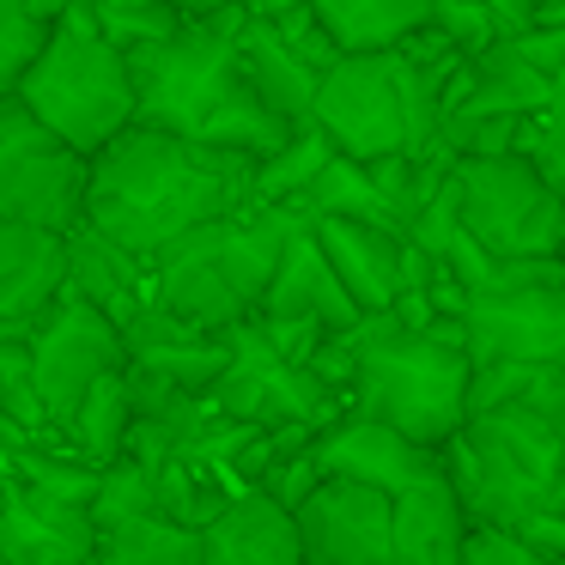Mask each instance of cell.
<instances>
[{
	"label": "cell",
	"mask_w": 565,
	"mask_h": 565,
	"mask_svg": "<svg viewBox=\"0 0 565 565\" xmlns=\"http://www.w3.org/2000/svg\"><path fill=\"white\" fill-rule=\"evenodd\" d=\"M0 426H19V431H43L38 390H31V347L19 334H0Z\"/></svg>",
	"instance_id": "obj_28"
},
{
	"label": "cell",
	"mask_w": 565,
	"mask_h": 565,
	"mask_svg": "<svg viewBox=\"0 0 565 565\" xmlns=\"http://www.w3.org/2000/svg\"><path fill=\"white\" fill-rule=\"evenodd\" d=\"M92 565H207L201 559V529H183L171 516H128L98 529Z\"/></svg>",
	"instance_id": "obj_23"
},
{
	"label": "cell",
	"mask_w": 565,
	"mask_h": 565,
	"mask_svg": "<svg viewBox=\"0 0 565 565\" xmlns=\"http://www.w3.org/2000/svg\"><path fill=\"white\" fill-rule=\"evenodd\" d=\"M468 365H565V268L462 298Z\"/></svg>",
	"instance_id": "obj_10"
},
{
	"label": "cell",
	"mask_w": 565,
	"mask_h": 565,
	"mask_svg": "<svg viewBox=\"0 0 565 565\" xmlns=\"http://www.w3.org/2000/svg\"><path fill=\"white\" fill-rule=\"evenodd\" d=\"M329 159H334V147L317 135V128H310V122L292 128L286 147L268 152V159L256 164V177H249V207H292V201L322 177V164H329Z\"/></svg>",
	"instance_id": "obj_25"
},
{
	"label": "cell",
	"mask_w": 565,
	"mask_h": 565,
	"mask_svg": "<svg viewBox=\"0 0 565 565\" xmlns=\"http://www.w3.org/2000/svg\"><path fill=\"white\" fill-rule=\"evenodd\" d=\"M274 31H280V43L310 67V74H329V67L341 62V50H334V38L322 31V19H317V7H310V0H305V7H292L286 19H274Z\"/></svg>",
	"instance_id": "obj_31"
},
{
	"label": "cell",
	"mask_w": 565,
	"mask_h": 565,
	"mask_svg": "<svg viewBox=\"0 0 565 565\" xmlns=\"http://www.w3.org/2000/svg\"><path fill=\"white\" fill-rule=\"evenodd\" d=\"M67 152L98 159L116 135L135 128V79H128V55L98 38L86 7L55 19L43 38L31 74L13 92Z\"/></svg>",
	"instance_id": "obj_5"
},
{
	"label": "cell",
	"mask_w": 565,
	"mask_h": 565,
	"mask_svg": "<svg viewBox=\"0 0 565 565\" xmlns=\"http://www.w3.org/2000/svg\"><path fill=\"white\" fill-rule=\"evenodd\" d=\"M516 159L535 164V177L565 201V122L559 116H529L523 135H516Z\"/></svg>",
	"instance_id": "obj_30"
},
{
	"label": "cell",
	"mask_w": 565,
	"mask_h": 565,
	"mask_svg": "<svg viewBox=\"0 0 565 565\" xmlns=\"http://www.w3.org/2000/svg\"><path fill=\"white\" fill-rule=\"evenodd\" d=\"M450 201H456V225L492 262H553V249H559L565 201L516 152H504V159H456Z\"/></svg>",
	"instance_id": "obj_7"
},
{
	"label": "cell",
	"mask_w": 565,
	"mask_h": 565,
	"mask_svg": "<svg viewBox=\"0 0 565 565\" xmlns=\"http://www.w3.org/2000/svg\"><path fill=\"white\" fill-rule=\"evenodd\" d=\"M341 55H390L431 25V0H310Z\"/></svg>",
	"instance_id": "obj_20"
},
{
	"label": "cell",
	"mask_w": 565,
	"mask_h": 565,
	"mask_svg": "<svg viewBox=\"0 0 565 565\" xmlns=\"http://www.w3.org/2000/svg\"><path fill=\"white\" fill-rule=\"evenodd\" d=\"M92 553L98 529L79 504H55L25 487L0 504V565H92Z\"/></svg>",
	"instance_id": "obj_15"
},
{
	"label": "cell",
	"mask_w": 565,
	"mask_h": 565,
	"mask_svg": "<svg viewBox=\"0 0 565 565\" xmlns=\"http://www.w3.org/2000/svg\"><path fill=\"white\" fill-rule=\"evenodd\" d=\"M310 237L359 317H390L402 298V232L359 220H310Z\"/></svg>",
	"instance_id": "obj_14"
},
{
	"label": "cell",
	"mask_w": 565,
	"mask_h": 565,
	"mask_svg": "<svg viewBox=\"0 0 565 565\" xmlns=\"http://www.w3.org/2000/svg\"><path fill=\"white\" fill-rule=\"evenodd\" d=\"M62 431L74 438V456H79L86 468L122 462L128 431H135V390H128V371H116V377L92 383L86 402L74 407V419H67Z\"/></svg>",
	"instance_id": "obj_22"
},
{
	"label": "cell",
	"mask_w": 565,
	"mask_h": 565,
	"mask_svg": "<svg viewBox=\"0 0 565 565\" xmlns=\"http://www.w3.org/2000/svg\"><path fill=\"white\" fill-rule=\"evenodd\" d=\"M492 13V25H499V38H523V31H535L541 19V0H480Z\"/></svg>",
	"instance_id": "obj_35"
},
{
	"label": "cell",
	"mask_w": 565,
	"mask_h": 565,
	"mask_svg": "<svg viewBox=\"0 0 565 565\" xmlns=\"http://www.w3.org/2000/svg\"><path fill=\"white\" fill-rule=\"evenodd\" d=\"M553 262L565 268V213H559V249H553Z\"/></svg>",
	"instance_id": "obj_40"
},
{
	"label": "cell",
	"mask_w": 565,
	"mask_h": 565,
	"mask_svg": "<svg viewBox=\"0 0 565 565\" xmlns=\"http://www.w3.org/2000/svg\"><path fill=\"white\" fill-rule=\"evenodd\" d=\"M431 31H438L462 62H480V55L499 43V25H492V13L480 0H431Z\"/></svg>",
	"instance_id": "obj_29"
},
{
	"label": "cell",
	"mask_w": 565,
	"mask_h": 565,
	"mask_svg": "<svg viewBox=\"0 0 565 565\" xmlns=\"http://www.w3.org/2000/svg\"><path fill=\"white\" fill-rule=\"evenodd\" d=\"M62 244H67V292L104 310L116 329H128L152 298V268L128 249H116L110 237H98L92 225H74Z\"/></svg>",
	"instance_id": "obj_18"
},
{
	"label": "cell",
	"mask_w": 565,
	"mask_h": 565,
	"mask_svg": "<svg viewBox=\"0 0 565 565\" xmlns=\"http://www.w3.org/2000/svg\"><path fill=\"white\" fill-rule=\"evenodd\" d=\"M256 322H280V329H310L322 334V341H334V334L359 329V310L353 298L341 292V280L329 274V262H322L317 237H310V225H298L292 244H286L280 268H274L268 292H262V310Z\"/></svg>",
	"instance_id": "obj_13"
},
{
	"label": "cell",
	"mask_w": 565,
	"mask_h": 565,
	"mask_svg": "<svg viewBox=\"0 0 565 565\" xmlns=\"http://www.w3.org/2000/svg\"><path fill=\"white\" fill-rule=\"evenodd\" d=\"M67 286V244L50 232L0 220V334L25 341L43 322V310Z\"/></svg>",
	"instance_id": "obj_16"
},
{
	"label": "cell",
	"mask_w": 565,
	"mask_h": 565,
	"mask_svg": "<svg viewBox=\"0 0 565 565\" xmlns=\"http://www.w3.org/2000/svg\"><path fill=\"white\" fill-rule=\"evenodd\" d=\"M249 177H256V159L189 147V140L135 122L92 159L79 225H92L98 237H110L116 249H128L152 268L189 232L244 213Z\"/></svg>",
	"instance_id": "obj_1"
},
{
	"label": "cell",
	"mask_w": 565,
	"mask_h": 565,
	"mask_svg": "<svg viewBox=\"0 0 565 565\" xmlns=\"http://www.w3.org/2000/svg\"><path fill=\"white\" fill-rule=\"evenodd\" d=\"M511 535L523 541L529 553H541V559H565V516L559 511H535L529 523H516Z\"/></svg>",
	"instance_id": "obj_34"
},
{
	"label": "cell",
	"mask_w": 565,
	"mask_h": 565,
	"mask_svg": "<svg viewBox=\"0 0 565 565\" xmlns=\"http://www.w3.org/2000/svg\"><path fill=\"white\" fill-rule=\"evenodd\" d=\"M292 207H244L171 244L152 262V305L189 322L195 334H232L262 310L274 268L298 232Z\"/></svg>",
	"instance_id": "obj_4"
},
{
	"label": "cell",
	"mask_w": 565,
	"mask_h": 565,
	"mask_svg": "<svg viewBox=\"0 0 565 565\" xmlns=\"http://www.w3.org/2000/svg\"><path fill=\"white\" fill-rule=\"evenodd\" d=\"M565 475V426L504 407V414L462 419L444 444V480L462 499L468 523L480 529H516L547 504L553 480Z\"/></svg>",
	"instance_id": "obj_6"
},
{
	"label": "cell",
	"mask_w": 565,
	"mask_h": 565,
	"mask_svg": "<svg viewBox=\"0 0 565 565\" xmlns=\"http://www.w3.org/2000/svg\"><path fill=\"white\" fill-rule=\"evenodd\" d=\"M31 347V390H38V407L50 419V431H62L74 419V407L86 402L92 383L128 371V347H122V329H116L104 310H92L86 298H74L62 286L43 322L25 334Z\"/></svg>",
	"instance_id": "obj_9"
},
{
	"label": "cell",
	"mask_w": 565,
	"mask_h": 565,
	"mask_svg": "<svg viewBox=\"0 0 565 565\" xmlns=\"http://www.w3.org/2000/svg\"><path fill=\"white\" fill-rule=\"evenodd\" d=\"M535 565H565V559H541V553H535Z\"/></svg>",
	"instance_id": "obj_41"
},
{
	"label": "cell",
	"mask_w": 565,
	"mask_h": 565,
	"mask_svg": "<svg viewBox=\"0 0 565 565\" xmlns=\"http://www.w3.org/2000/svg\"><path fill=\"white\" fill-rule=\"evenodd\" d=\"M201 559L207 565H305L298 523L268 492H237L201 523Z\"/></svg>",
	"instance_id": "obj_17"
},
{
	"label": "cell",
	"mask_w": 565,
	"mask_h": 565,
	"mask_svg": "<svg viewBox=\"0 0 565 565\" xmlns=\"http://www.w3.org/2000/svg\"><path fill=\"white\" fill-rule=\"evenodd\" d=\"M456 565H535V553L511 535V529H480L468 523L462 547H456Z\"/></svg>",
	"instance_id": "obj_32"
},
{
	"label": "cell",
	"mask_w": 565,
	"mask_h": 565,
	"mask_svg": "<svg viewBox=\"0 0 565 565\" xmlns=\"http://www.w3.org/2000/svg\"><path fill=\"white\" fill-rule=\"evenodd\" d=\"M535 25H559L565 31V0H541V19Z\"/></svg>",
	"instance_id": "obj_38"
},
{
	"label": "cell",
	"mask_w": 565,
	"mask_h": 565,
	"mask_svg": "<svg viewBox=\"0 0 565 565\" xmlns=\"http://www.w3.org/2000/svg\"><path fill=\"white\" fill-rule=\"evenodd\" d=\"M511 43H516V55H523L541 79H553L565 67V31L559 25H535V31H523V38H511Z\"/></svg>",
	"instance_id": "obj_33"
},
{
	"label": "cell",
	"mask_w": 565,
	"mask_h": 565,
	"mask_svg": "<svg viewBox=\"0 0 565 565\" xmlns=\"http://www.w3.org/2000/svg\"><path fill=\"white\" fill-rule=\"evenodd\" d=\"M237 25H244V7H225L220 19L183 25L177 38L128 55L135 122L207 152H237V159H256V164L268 152H280L292 128L274 122L249 92L244 67H237Z\"/></svg>",
	"instance_id": "obj_2"
},
{
	"label": "cell",
	"mask_w": 565,
	"mask_h": 565,
	"mask_svg": "<svg viewBox=\"0 0 565 565\" xmlns=\"http://www.w3.org/2000/svg\"><path fill=\"white\" fill-rule=\"evenodd\" d=\"M92 159L67 152L19 98H0V220L67 237L86 213Z\"/></svg>",
	"instance_id": "obj_8"
},
{
	"label": "cell",
	"mask_w": 565,
	"mask_h": 565,
	"mask_svg": "<svg viewBox=\"0 0 565 565\" xmlns=\"http://www.w3.org/2000/svg\"><path fill=\"white\" fill-rule=\"evenodd\" d=\"M547 116H559V122H565V67L547 79Z\"/></svg>",
	"instance_id": "obj_37"
},
{
	"label": "cell",
	"mask_w": 565,
	"mask_h": 565,
	"mask_svg": "<svg viewBox=\"0 0 565 565\" xmlns=\"http://www.w3.org/2000/svg\"><path fill=\"white\" fill-rule=\"evenodd\" d=\"M329 353H341L347 395H353L359 419H377V426L426 444V450H444L462 431L468 353L456 317L431 322V329H402L395 317H365L359 329L334 334Z\"/></svg>",
	"instance_id": "obj_3"
},
{
	"label": "cell",
	"mask_w": 565,
	"mask_h": 565,
	"mask_svg": "<svg viewBox=\"0 0 565 565\" xmlns=\"http://www.w3.org/2000/svg\"><path fill=\"white\" fill-rule=\"evenodd\" d=\"M25 7L43 19V25H55V19H67L74 7H86V0H25Z\"/></svg>",
	"instance_id": "obj_36"
},
{
	"label": "cell",
	"mask_w": 565,
	"mask_h": 565,
	"mask_svg": "<svg viewBox=\"0 0 565 565\" xmlns=\"http://www.w3.org/2000/svg\"><path fill=\"white\" fill-rule=\"evenodd\" d=\"M292 213L305 225L310 220H359V225H383V232H395V213H390V201L377 195V183L365 177V164L341 159V152H334V159L322 164L317 183L292 201Z\"/></svg>",
	"instance_id": "obj_24"
},
{
	"label": "cell",
	"mask_w": 565,
	"mask_h": 565,
	"mask_svg": "<svg viewBox=\"0 0 565 565\" xmlns=\"http://www.w3.org/2000/svg\"><path fill=\"white\" fill-rule=\"evenodd\" d=\"M237 67H244L249 92H256V104L274 116V122H286V128L310 122V104H317V79L322 74H310V67L286 50L280 31H274L268 19L244 13V25H237Z\"/></svg>",
	"instance_id": "obj_19"
},
{
	"label": "cell",
	"mask_w": 565,
	"mask_h": 565,
	"mask_svg": "<svg viewBox=\"0 0 565 565\" xmlns=\"http://www.w3.org/2000/svg\"><path fill=\"white\" fill-rule=\"evenodd\" d=\"M86 19L98 25V38L122 55L183 31V13H177L171 0H86Z\"/></svg>",
	"instance_id": "obj_26"
},
{
	"label": "cell",
	"mask_w": 565,
	"mask_h": 565,
	"mask_svg": "<svg viewBox=\"0 0 565 565\" xmlns=\"http://www.w3.org/2000/svg\"><path fill=\"white\" fill-rule=\"evenodd\" d=\"M305 456L317 468V480H347V487L383 492V499H402V492L426 487V480H444V450H426V444L359 414L317 431V444Z\"/></svg>",
	"instance_id": "obj_11"
},
{
	"label": "cell",
	"mask_w": 565,
	"mask_h": 565,
	"mask_svg": "<svg viewBox=\"0 0 565 565\" xmlns=\"http://www.w3.org/2000/svg\"><path fill=\"white\" fill-rule=\"evenodd\" d=\"M468 535V511L450 492V480H426V487L390 499V541L395 559H426V553H444Z\"/></svg>",
	"instance_id": "obj_21"
},
{
	"label": "cell",
	"mask_w": 565,
	"mask_h": 565,
	"mask_svg": "<svg viewBox=\"0 0 565 565\" xmlns=\"http://www.w3.org/2000/svg\"><path fill=\"white\" fill-rule=\"evenodd\" d=\"M462 547V541H456ZM456 547H444V553H426V559H395V565H456Z\"/></svg>",
	"instance_id": "obj_39"
},
{
	"label": "cell",
	"mask_w": 565,
	"mask_h": 565,
	"mask_svg": "<svg viewBox=\"0 0 565 565\" xmlns=\"http://www.w3.org/2000/svg\"><path fill=\"white\" fill-rule=\"evenodd\" d=\"M43 38H50V25L31 13L25 0H0V98H13L19 92V79L31 74Z\"/></svg>",
	"instance_id": "obj_27"
},
{
	"label": "cell",
	"mask_w": 565,
	"mask_h": 565,
	"mask_svg": "<svg viewBox=\"0 0 565 565\" xmlns=\"http://www.w3.org/2000/svg\"><path fill=\"white\" fill-rule=\"evenodd\" d=\"M305 565H395L390 541V499L347 480H317L292 504Z\"/></svg>",
	"instance_id": "obj_12"
}]
</instances>
